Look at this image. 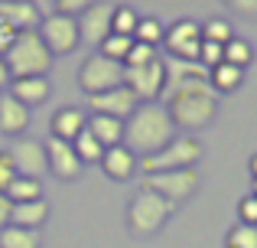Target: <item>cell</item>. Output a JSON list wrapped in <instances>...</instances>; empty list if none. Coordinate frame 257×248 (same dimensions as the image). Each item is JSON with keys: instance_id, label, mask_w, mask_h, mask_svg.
Here are the masks:
<instances>
[{"instance_id": "29", "label": "cell", "mask_w": 257, "mask_h": 248, "mask_svg": "<svg viewBox=\"0 0 257 248\" xmlns=\"http://www.w3.org/2000/svg\"><path fill=\"white\" fill-rule=\"evenodd\" d=\"M131 46H134L131 36H117V33H111V36H107L104 43L98 46V52H101L104 59H111V62H120V65H124V59H127V52H131Z\"/></svg>"}, {"instance_id": "10", "label": "cell", "mask_w": 257, "mask_h": 248, "mask_svg": "<svg viewBox=\"0 0 257 248\" xmlns=\"http://www.w3.org/2000/svg\"><path fill=\"white\" fill-rule=\"evenodd\" d=\"M163 46L170 52V59H182V62H199V49H202V23L182 17L176 20L170 30L163 33Z\"/></svg>"}, {"instance_id": "22", "label": "cell", "mask_w": 257, "mask_h": 248, "mask_svg": "<svg viewBox=\"0 0 257 248\" xmlns=\"http://www.w3.org/2000/svg\"><path fill=\"white\" fill-rule=\"evenodd\" d=\"M85 121H88V118L75 108V105H65V108H59L56 118H52V137L69 140V144H72V140L85 131Z\"/></svg>"}, {"instance_id": "35", "label": "cell", "mask_w": 257, "mask_h": 248, "mask_svg": "<svg viewBox=\"0 0 257 248\" xmlns=\"http://www.w3.org/2000/svg\"><path fill=\"white\" fill-rule=\"evenodd\" d=\"M56 4V13H62V17H82V13L88 10V7L94 4V0H52Z\"/></svg>"}, {"instance_id": "31", "label": "cell", "mask_w": 257, "mask_h": 248, "mask_svg": "<svg viewBox=\"0 0 257 248\" xmlns=\"http://www.w3.org/2000/svg\"><path fill=\"white\" fill-rule=\"evenodd\" d=\"M202 39H205V43L225 46V43H231V39H234V30H231V23H228V20L212 17L208 23H202Z\"/></svg>"}, {"instance_id": "2", "label": "cell", "mask_w": 257, "mask_h": 248, "mask_svg": "<svg viewBox=\"0 0 257 248\" xmlns=\"http://www.w3.org/2000/svg\"><path fill=\"white\" fill-rule=\"evenodd\" d=\"M160 105L166 108L176 131H202L218 115V92L212 85H205V89H186V92L170 95Z\"/></svg>"}, {"instance_id": "13", "label": "cell", "mask_w": 257, "mask_h": 248, "mask_svg": "<svg viewBox=\"0 0 257 248\" xmlns=\"http://www.w3.org/2000/svg\"><path fill=\"white\" fill-rule=\"evenodd\" d=\"M111 13L114 7L104 4V0H94L91 7L78 17V39L91 49H98L107 36H111Z\"/></svg>"}, {"instance_id": "27", "label": "cell", "mask_w": 257, "mask_h": 248, "mask_svg": "<svg viewBox=\"0 0 257 248\" xmlns=\"http://www.w3.org/2000/svg\"><path fill=\"white\" fill-rule=\"evenodd\" d=\"M163 23H160L157 17H140L137 30H134V43H144V46H153L157 49L160 43H163Z\"/></svg>"}, {"instance_id": "45", "label": "cell", "mask_w": 257, "mask_h": 248, "mask_svg": "<svg viewBox=\"0 0 257 248\" xmlns=\"http://www.w3.org/2000/svg\"><path fill=\"white\" fill-rule=\"evenodd\" d=\"M254 196H257V180H254Z\"/></svg>"}, {"instance_id": "25", "label": "cell", "mask_w": 257, "mask_h": 248, "mask_svg": "<svg viewBox=\"0 0 257 248\" xmlns=\"http://www.w3.org/2000/svg\"><path fill=\"white\" fill-rule=\"evenodd\" d=\"M0 248H39V232L7 225V229H0Z\"/></svg>"}, {"instance_id": "11", "label": "cell", "mask_w": 257, "mask_h": 248, "mask_svg": "<svg viewBox=\"0 0 257 248\" xmlns=\"http://www.w3.org/2000/svg\"><path fill=\"white\" fill-rule=\"evenodd\" d=\"M166 65V85H163V98L160 102H166L170 95L176 92H186V89H205L208 85V69L199 62H182V59H163Z\"/></svg>"}, {"instance_id": "28", "label": "cell", "mask_w": 257, "mask_h": 248, "mask_svg": "<svg viewBox=\"0 0 257 248\" xmlns=\"http://www.w3.org/2000/svg\"><path fill=\"white\" fill-rule=\"evenodd\" d=\"M251 59H254V49H251V43H247V39L234 36L231 43H225V62L228 65H234V69H247V65H251Z\"/></svg>"}, {"instance_id": "15", "label": "cell", "mask_w": 257, "mask_h": 248, "mask_svg": "<svg viewBox=\"0 0 257 248\" xmlns=\"http://www.w3.org/2000/svg\"><path fill=\"white\" fill-rule=\"evenodd\" d=\"M88 105H91V115H107V118H117V121H127L131 111L137 108L140 102L134 98V92L127 89V85H117V89H111V92L91 95Z\"/></svg>"}, {"instance_id": "43", "label": "cell", "mask_w": 257, "mask_h": 248, "mask_svg": "<svg viewBox=\"0 0 257 248\" xmlns=\"http://www.w3.org/2000/svg\"><path fill=\"white\" fill-rule=\"evenodd\" d=\"M33 4H36V7H39V10H43V7H46V0H33ZM49 4H52V0H49Z\"/></svg>"}, {"instance_id": "23", "label": "cell", "mask_w": 257, "mask_h": 248, "mask_svg": "<svg viewBox=\"0 0 257 248\" xmlns=\"http://www.w3.org/2000/svg\"><path fill=\"white\" fill-rule=\"evenodd\" d=\"M241 82H244V69H234V65H228V62H221V65H215V69H208V85H212L218 95H228V92H234Z\"/></svg>"}, {"instance_id": "39", "label": "cell", "mask_w": 257, "mask_h": 248, "mask_svg": "<svg viewBox=\"0 0 257 248\" xmlns=\"http://www.w3.org/2000/svg\"><path fill=\"white\" fill-rule=\"evenodd\" d=\"M13 39H17V30H13L7 20H0V56H4V52L13 46Z\"/></svg>"}, {"instance_id": "19", "label": "cell", "mask_w": 257, "mask_h": 248, "mask_svg": "<svg viewBox=\"0 0 257 248\" xmlns=\"http://www.w3.org/2000/svg\"><path fill=\"white\" fill-rule=\"evenodd\" d=\"M101 170H104L111 180L124 183V180H131V177H134V170H137V157H134V153L127 150L124 144L107 147L104 157H101Z\"/></svg>"}, {"instance_id": "16", "label": "cell", "mask_w": 257, "mask_h": 248, "mask_svg": "<svg viewBox=\"0 0 257 248\" xmlns=\"http://www.w3.org/2000/svg\"><path fill=\"white\" fill-rule=\"evenodd\" d=\"M7 95H13L23 108H36V105H43L46 98L52 95V82L49 75H33V78H13L10 85H7Z\"/></svg>"}, {"instance_id": "30", "label": "cell", "mask_w": 257, "mask_h": 248, "mask_svg": "<svg viewBox=\"0 0 257 248\" xmlns=\"http://www.w3.org/2000/svg\"><path fill=\"white\" fill-rule=\"evenodd\" d=\"M140 17L134 13V7H114L111 13V33H117V36H131L134 39V30H137Z\"/></svg>"}, {"instance_id": "21", "label": "cell", "mask_w": 257, "mask_h": 248, "mask_svg": "<svg viewBox=\"0 0 257 248\" xmlns=\"http://www.w3.org/2000/svg\"><path fill=\"white\" fill-rule=\"evenodd\" d=\"M85 127L94 134V140H98L101 147H117L124 144V121H117V118H107V115H91L85 121Z\"/></svg>"}, {"instance_id": "6", "label": "cell", "mask_w": 257, "mask_h": 248, "mask_svg": "<svg viewBox=\"0 0 257 248\" xmlns=\"http://www.w3.org/2000/svg\"><path fill=\"white\" fill-rule=\"evenodd\" d=\"M140 190H150L157 193V196H163L166 203L179 206L186 203V199L195 196V190H199V173L195 170H166V173H150V177H144V183H140Z\"/></svg>"}, {"instance_id": "24", "label": "cell", "mask_w": 257, "mask_h": 248, "mask_svg": "<svg viewBox=\"0 0 257 248\" xmlns=\"http://www.w3.org/2000/svg\"><path fill=\"white\" fill-rule=\"evenodd\" d=\"M72 147H75V157L82 160V163H101V157H104V147L94 140V134L88 131V127L72 140Z\"/></svg>"}, {"instance_id": "26", "label": "cell", "mask_w": 257, "mask_h": 248, "mask_svg": "<svg viewBox=\"0 0 257 248\" xmlns=\"http://www.w3.org/2000/svg\"><path fill=\"white\" fill-rule=\"evenodd\" d=\"M7 196H10V203H33V199H43V183L39 180H26V177H17L13 180V186L7 190Z\"/></svg>"}, {"instance_id": "4", "label": "cell", "mask_w": 257, "mask_h": 248, "mask_svg": "<svg viewBox=\"0 0 257 248\" xmlns=\"http://www.w3.org/2000/svg\"><path fill=\"white\" fill-rule=\"evenodd\" d=\"M202 157H205V144H202L195 134H176L163 150L137 160V167H140L144 177H150V173H166V170H195V163H199Z\"/></svg>"}, {"instance_id": "9", "label": "cell", "mask_w": 257, "mask_h": 248, "mask_svg": "<svg viewBox=\"0 0 257 248\" xmlns=\"http://www.w3.org/2000/svg\"><path fill=\"white\" fill-rule=\"evenodd\" d=\"M36 33L46 43V49L52 52V59L75 52V46L82 43V39H78V20L75 17H62V13H46Z\"/></svg>"}, {"instance_id": "42", "label": "cell", "mask_w": 257, "mask_h": 248, "mask_svg": "<svg viewBox=\"0 0 257 248\" xmlns=\"http://www.w3.org/2000/svg\"><path fill=\"white\" fill-rule=\"evenodd\" d=\"M247 167H251V177L257 180V153H254V157H251V163H247Z\"/></svg>"}, {"instance_id": "41", "label": "cell", "mask_w": 257, "mask_h": 248, "mask_svg": "<svg viewBox=\"0 0 257 248\" xmlns=\"http://www.w3.org/2000/svg\"><path fill=\"white\" fill-rule=\"evenodd\" d=\"M10 85V72H7V65H4V59H0V92Z\"/></svg>"}, {"instance_id": "18", "label": "cell", "mask_w": 257, "mask_h": 248, "mask_svg": "<svg viewBox=\"0 0 257 248\" xmlns=\"http://www.w3.org/2000/svg\"><path fill=\"white\" fill-rule=\"evenodd\" d=\"M26 127H30V108H23L13 95H0V134L20 137Z\"/></svg>"}, {"instance_id": "17", "label": "cell", "mask_w": 257, "mask_h": 248, "mask_svg": "<svg viewBox=\"0 0 257 248\" xmlns=\"http://www.w3.org/2000/svg\"><path fill=\"white\" fill-rule=\"evenodd\" d=\"M0 20L13 26L17 33H33L43 23V10L33 0H20V4H0Z\"/></svg>"}, {"instance_id": "38", "label": "cell", "mask_w": 257, "mask_h": 248, "mask_svg": "<svg viewBox=\"0 0 257 248\" xmlns=\"http://www.w3.org/2000/svg\"><path fill=\"white\" fill-rule=\"evenodd\" d=\"M225 7H231L238 17H257V0H221Z\"/></svg>"}, {"instance_id": "40", "label": "cell", "mask_w": 257, "mask_h": 248, "mask_svg": "<svg viewBox=\"0 0 257 248\" xmlns=\"http://www.w3.org/2000/svg\"><path fill=\"white\" fill-rule=\"evenodd\" d=\"M10 212H13V203L7 193H0V229H7L10 225Z\"/></svg>"}, {"instance_id": "1", "label": "cell", "mask_w": 257, "mask_h": 248, "mask_svg": "<svg viewBox=\"0 0 257 248\" xmlns=\"http://www.w3.org/2000/svg\"><path fill=\"white\" fill-rule=\"evenodd\" d=\"M173 137H176V127H173L170 115H166V108L160 102L137 105L131 111V118L124 121V147L140 160L163 150Z\"/></svg>"}, {"instance_id": "34", "label": "cell", "mask_w": 257, "mask_h": 248, "mask_svg": "<svg viewBox=\"0 0 257 248\" xmlns=\"http://www.w3.org/2000/svg\"><path fill=\"white\" fill-rule=\"evenodd\" d=\"M225 62V46L218 43H205L202 39V49H199V65H205V69H215V65Z\"/></svg>"}, {"instance_id": "36", "label": "cell", "mask_w": 257, "mask_h": 248, "mask_svg": "<svg viewBox=\"0 0 257 248\" xmlns=\"http://www.w3.org/2000/svg\"><path fill=\"white\" fill-rule=\"evenodd\" d=\"M13 180H17V167H13L10 153L0 150V193H7L13 186Z\"/></svg>"}, {"instance_id": "33", "label": "cell", "mask_w": 257, "mask_h": 248, "mask_svg": "<svg viewBox=\"0 0 257 248\" xmlns=\"http://www.w3.org/2000/svg\"><path fill=\"white\" fill-rule=\"evenodd\" d=\"M153 59H157V49H153V46L134 43L131 52H127V59H124V65L127 69H137V65H147V62H153Z\"/></svg>"}, {"instance_id": "3", "label": "cell", "mask_w": 257, "mask_h": 248, "mask_svg": "<svg viewBox=\"0 0 257 248\" xmlns=\"http://www.w3.org/2000/svg\"><path fill=\"white\" fill-rule=\"evenodd\" d=\"M4 65L13 78H33V75H49L52 69V52L46 49V43L39 39V33H17L13 46L4 52Z\"/></svg>"}, {"instance_id": "7", "label": "cell", "mask_w": 257, "mask_h": 248, "mask_svg": "<svg viewBox=\"0 0 257 248\" xmlns=\"http://www.w3.org/2000/svg\"><path fill=\"white\" fill-rule=\"evenodd\" d=\"M117 85H124V65L104 59L101 52H91L82 62V69H78V89H82L88 98L101 95V92H111V89H117Z\"/></svg>"}, {"instance_id": "44", "label": "cell", "mask_w": 257, "mask_h": 248, "mask_svg": "<svg viewBox=\"0 0 257 248\" xmlns=\"http://www.w3.org/2000/svg\"><path fill=\"white\" fill-rule=\"evenodd\" d=\"M0 4H20V0H0Z\"/></svg>"}, {"instance_id": "37", "label": "cell", "mask_w": 257, "mask_h": 248, "mask_svg": "<svg viewBox=\"0 0 257 248\" xmlns=\"http://www.w3.org/2000/svg\"><path fill=\"white\" fill-rule=\"evenodd\" d=\"M238 216H241L244 225H257V196H254V193L238 203Z\"/></svg>"}, {"instance_id": "8", "label": "cell", "mask_w": 257, "mask_h": 248, "mask_svg": "<svg viewBox=\"0 0 257 248\" xmlns=\"http://www.w3.org/2000/svg\"><path fill=\"white\" fill-rule=\"evenodd\" d=\"M124 85L134 92V98H137L140 105L160 102V98H163V85H166L163 56H157L153 62H147V65H137V69H127V65H124Z\"/></svg>"}, {"instance_id": "32", "label": "cell", "mask_w": 257, "mask_h": 248, "mask_svg": "<svg viewBox=\"0 0 257 248\" xmlns=\"http://www.w3.org/2000/svg\"><path fill=\"white\" fill-rule=\"evenodd\" d=\"M228 248H257V225H231L228 229Z\"/></svg>"}, {"instance_id": "20", "label": "cell", "mask_w": 257, "mask_h": 248, "mask_svg": "<svg viewBox=\"0 0 257 248\" xmlns=\"http://www.w3.org/2000/svg\"><path fill=\"white\" fill-rule=\"evenodd\" d=\"M46 219H49V203H46V199L17 203L13 212H10V225H17V229H30V232H39Z\"/></svg>"}, {"instance_id": "14", "label": "cell", "mask_w": 257, "mask_h": 248, "mask_svg": "<svg viewBox=\"0 0 257 248\" xmlns=\"http://www.w3.org/2000/svg\"><path fill=\"white\" fill-rule=\"evenodd\" d=\"M43 147H46V163H49V170L56 173L59 180L72 183V180L82 177L85 163L75 157V147H72L69 140H59V137H52V134H49V140H46Z\"/></svg>"}, {"instance_id": "12", "label": "cell", "mask_w": 257, "mask_h": 248, "mask_svg": "<svg viewBox=\"0 0 257 248\" xmlns=\"http://www.w3.org/2000/svg\"><path fill=\"white\" fill-rule=\"evenodd\" d=\"M7 153H10L13 167H17V177L43 180V173L49 170V163H46V147L33 137H17L7 147Z\"/></svg>"}, {"instance_id": "5", "label": "cell", "mask_w": 257, "mask_h": 248, "mask_svg": "<svg viewBox=\"0 0 257 248\" xmlns=\"http://www.w3.org/2000/svg\"><path fill=\"white\" fill-rule=\"evenodd\" d=\"M170 216H173V206L166 203L163 196H157V193H150V190H137L131 196V203H127L124 222H127V232H131V235L150 238L163 229Z\"/></svg>"}]
</instances>
